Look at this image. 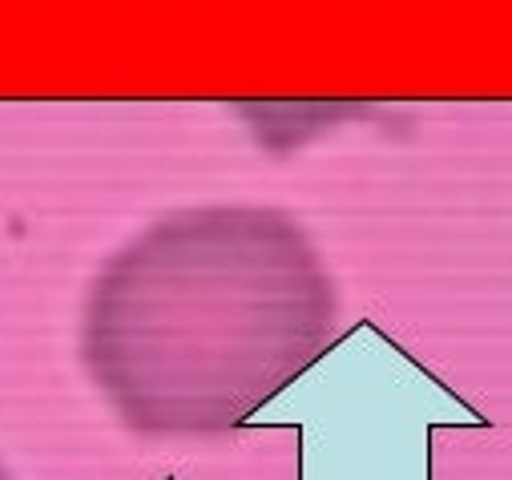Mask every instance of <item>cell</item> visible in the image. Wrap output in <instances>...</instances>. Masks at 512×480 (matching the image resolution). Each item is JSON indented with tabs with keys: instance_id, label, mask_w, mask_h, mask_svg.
Masks as SVG:
<instances>
[{
	"instance_id": "cell-2",
	"label": "cell",
	"mask_w": 512,
	"mask_h": 480,
	"mask_svg": "<svg viewBox=\"0 0 512 480\" xmlns=\"http://www.w3.org/2000/svg\"><path fill=\"white\" fill-rule=\"evenodd\" d=\"M0 480H13V476H9V468H5V464H0Z\"/></svg>"
},
{
	"instance_id": "cell-1",
	"label": "cell",
	"mask_w": 512,
	"mask_h": 480,
	"mask_svg": "<svg viewBox=\"0 0 512 480\" xmlns=\"http://www.w3.org/2000/svg\"><path fill=\"white\" fill-rule=\"evenodd\" d=\"M339 331V287L307 226L259 202L182 206L97 267L81 364L150 440L218 436L295 384Z\"/></svg>"
}]
</instances>
